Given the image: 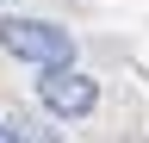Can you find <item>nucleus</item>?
I'll use <instances>...</instances> for the list:
<instances>
[{"label": "nucleus", "instance_id": "obj_1", "mask_svg": "<svg viewBox=\"0 0 149 143\" xmlns=\"http://www.w3.org/2000/svg\"><path fill=\"white\" fill-rule=\"evenodd\" d=\"M0 50L37 68H62L74 56V31H62L56 19H0Z\"/></svg>", "mask_w": 149, "mask_h": 143}, {"label": "nucleus", "instance_id": "obj_2", "mask_svg": "<svg viewBox=\"0 0 149 143\" xmlns=\"http://www.w3.org/2000/svg\"><path fill=\"white\" fill-rule=\"evenodd\" d=\"M37 100H44L50 118H87L93 106H100V81L81 75L74 62H62V68H37Z\"/></svg>", "mask_w": 149, "mask_h": 143}, {"label": "nucleus", "instance_id": "obj_3", "mask_svg": "<svg viewBox=\"0 0 149 143\" xmlns=\"http://www.w3.org/2000/svg\"><path fill=\"white\" fill-rule=\"evenodd\" d=\"M13 137H19V143H62L56 131H44V124H31V118H19V124H13Z\"/></svg>", "mask_w": 149, "mask_h": 143}, {"label": "nucleus", "instance_id": "obj_4", "mask_svg": "<svg viewBox=\"0 0 149 143\" xmlns=\"http://www.w3.org/2000/svg\"><path fill=\"white\" fill-rule=\"evenodd\" d=\"M0 143H19V137H13V124H6V118H0Z\"/></svg>", "mask_w": 149, "mask_h": 143}]
</instances>
